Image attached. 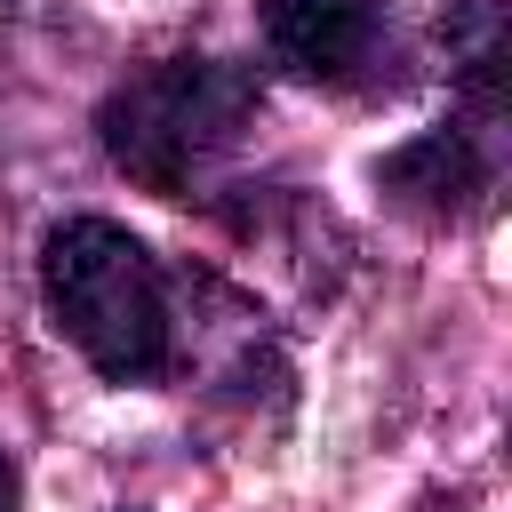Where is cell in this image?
Segmentation results:
<instances>
[{"label": "cell", "instance_id": "cell-5", "mask_svg": "<svg viewBox=\"0 0 512 512\" xmlns=\"http://www.w3.org/2000/svg\"><path fill=\"white\" fill-rule=\"evenodd\" d=\"M448 48V80L464 88L472 112H504V0H464L440 24Z\"/></svg>", "mask_w": 512, "mask_h": 512}, {"label": "cell", "instance_id": "cell-4", "mask_svg": "<svg viewBox=\"0 0 512 512\" xmlns=\"http://www.w3.org/2000/svg\"><path fill=\"white\" fill-rule=\"evenodd\" d=\"M264 48L296 80L368 88L392 56V8L384 0H264Z\"/></svg>", "mask_w": 512, "mask_h": 512}, {"label": "cell", "instance_id": "cell-1", "mask_svg": "<svg viewBox=\"0 0 512 512\" xmlns=\"http://www.w3.org/2000/svg\"><path fill=\"white\" fill-rule=\"evenodd\" d=\"M256 120H264V80L248 64L160 56L104 96L96 136H104V160L128 184H144L160 200H208Z\"/></svg>", "mask_w": 512, "mask_h": 512}, {"label": "cell", "instance_id": "cell-6", "mask_svg": "<svg viewBox=\"0 0 512 512\" xmlns=\"http://www.w3.org/2000/svg\"><path fill=\"white\" fill-rule=\"evenodd\" d=\"M0 512H24V480H16V456L0 448Z\"/></svg>", "mask_w": 512, "mask_h": 512}, {"label": "cell", "instance_id": "cell-3", "mask_svg": "<svg viewBox=\"0 0 512 512\" xmlns=\"http://www.w3.org/2000/svg\"><path fill=\"white\" fill-rule=\"evenodd\" d=\"M496 120H504V112H472V104H464L456 120H440V128L408 136L400 152H384V160H376V184H384L400 208L432 216V224L480 216V208L496 200Z\"/></svg>", "mask_w": 512, "mask_h": 512}, {"label": "cell", "instance_id": "cell-2", "mask_svg": "<svg viewBox=\"0 0 512 512\" xmlns=\"http://www.w3.org/2000/svg\"><path fill=\"white\" fill-rule=\"evenodd\" d=\"M40 296L56 336L104 384H168L176 360V272L112 216H64L40 240Z\"/></svg>", "mask_w": 512, "mask_h": 512}]
</instances>
